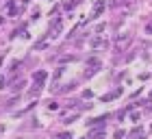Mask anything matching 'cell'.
<instances>
[{
	"label": "cell",
	"mask_w": 152,
	"mask_h": 139,
	"mask_svg": "<svg viewBox=\"0 0 152 139\" xmlns=\"http://www.w3.org/2000/svg\"><path fill=\"white\" fill-rule=\"evenodd\" d=\"M130 41H133V37H130V35H120V37L115 39V44H113V48H115L117 52H122L124 48H128V44H130Z\"/></svg>",
	"instance_id": "1"
},
{
	"label": "cell",
	"mask_w": 152,
	"mask_h": 139,
	"mask_svg": "<svg viewBox=\"0 0 152 139\" xmlns=\"http://www.w3.org/2000/svg\"><path fill=\"white\" fill-rule=\"evenodd\" d=\"M104 9H107V2H104V0H98V2L94 4V9H91V18H94V20L100 18L102 13H104Z\"/></svg>",
	"instance_id": "2"
},
{
	"label": "cell",
	"mask_w": 152,
	"mask_h": 139,
	"mask_svg": "<svg viewBox=\"0 0 152 139\" xmlns=\"http://www.w3.org/2000/svg\"><path fill=\"white\" fill-rule=\"evenodd\" d=\"M61 33V20H52L50 22V31H48V39H54Z\"/></svg>",
	"instance_id": "3"
},
{
	"label": "cell",
	"mask_w": 152,
	"mask_h": 139,
	"mask_svg": "<svg viewBox=\"0 0 152 139\" xmlns=\"http://www.w3.org/2000/svg\"><path fill=\"white\" fill-rule=\"evenodd\" d=\"M89 139H104V128H102V126L91 128V133H89Z\"/></svg>",
	"instance_id": "4"
},
{
	"label": "cell",
	"mask_w": 152,
	"mask_h": 139,
	"mask_svg": "<svg viewBox=\"0 0 152 139\" xmlns=\"http://www.w3.org/2000/svg\"><path fill=\"white\" fill-rule=\"evenodd\" d=\"M48 78V74L44 72V70H41V72H35L33 74V80H35V85H44V80Z\"/></svg>",
	"instance_id": "5"
},
{
	"label": "cell",
	"mask_w": 152,
	"mask_h": 139,
	"mask_svg": "<svg viewBox=\"0 0 152 139\" xmlns=\"http://www.w3.org/2000/svg\"><path fill=\"white\" fill-rule=\"evenodd\" d=\"M120 96H122V89H115V91L107 94V96H102V100H104V102H109V100H115V98H120Z\"/></svg>",
	"instance_id": "6"
},
{
	"label": "cell",
	"mask_w": 152,
	"mask_h": 139,
	"mask_svg": "<svg viewBox=\"0 0 152 139\" xmlns=\"http://www.w3.org/2000/svg\"><path fill=\"white\" fill-rule=\"evenodd\" d=\"M104 46H107V41H104V39H100V37L91 39V48H96V50H100V48H104Z\"/></svg>",
	"instance_id": "7"
},
{
	"label": "cell",
	"mask_w": 152,
	"mask_h": 139,
	"mask_svg": "<svg viewBox=\"0 0 152 139\" xmlns=\"http://www.w3.org/2000/svg\"><path fill=\"white\" fill-rule=\"evenodd\" d=\"M87 65H89V67H94V70H96V72H98V67H100L102 63H100V61H98V59H89V61H87Z\"/></svg>",
	"instance_id": "8"
},
{
	"label": "cell",
	"mask_w": 152,
	"mask_h": 139,
	"mask_svg": "<svg viewBox=\"0 0 152 139\" xmlns=\"http://www.w3.org/2000/svg\"><path fill=\"white\" fill-rule=\"evenodd\" d=\"M141 133H143L141 128H135V130H130V133H128V137H130V139H135V137H141Z\"/></svg>",
	"instance_id": "9"
},
{
	"label": "cell",
	"mask_w": 152,
	"mask_h": 139,
	"mask_svg": "<svg viewBox=\"0 0 152 139\" xmlns=\"http://www.w3.org/2000/svg\"><path fill=\"white\" fill-rule=\"evenodd\" d=\"M22 85H24V80H15V83H13V87H9V89H11V91H18Z\"/></svg>",
	"instance_id": "10"
},
{
	"label": "cell",
	"mask_w": 152,
	"mask_h": 139,
	"mask_svg": "<svg viewBox=\"0 0 152 139\" xmlns=\"http://www.w3.org/2000/svg\"><path fill=\"white\" fill-rule=\"evenodd\" d=\"M78 2H80V0H67V2H65V9H72V7L78 4Z\"/></svg>",
	"instance_id": "11"
},
{
	"label": "cell",
	"mask_w": 152,
	"mask_h": 139,
	"mask_svg": "<svg viewBox=\"0 0 152 139\" xmlns=\"http://www.w3.org/2000/svg\"><path fill=\"white\" fill-rule=\"evenodd\" d=\"M54 139H72V135H70V133H59Z\"/></svg>",
	"instance_id": "12"
},
{
	"label": "cell",
	"mask_w": 152,
	"mask_h": 139,
	"mask_svg": "<svg viewBox=\"0 0 152 139\" xmlns=\"http://www.w3.org/2000/svg\"><path fill=\"white\" fill-rule=\"evenodd\" d=\"M15 104H18V98H13L11 102H7V109H13V107H15Z\"/></svg>",
	"instance_id": "13"
},
{
	"label": "cell",
	"mask_w": 152,
	"mask_h": 139,
	"mask_svg": "<svg viewBox=\"0 0 152 139\" xmlns=\"http://www.w3.org/2000/svg\"><path fill=\"white\" fill-rule=\"evenodd\" d=\"M146 33H148V35H152V22H148V24H146Z\"/></svg>",
	"instance_id": "14"
},
{
	"label": "cell",
	"mask_w": 152,
	"mask_h": 139,
	"mask_svg": "<svg viewBox=\"0 0 152 139\" xmlns=\"http://www.w3.org/2000/svg\"><path fill=\"white\" fill-rule=\"evenodd\" d=\"M124 137V130H115V139H122Z\"/></svg>",
	"instance_id": "15"
}]
</instances>
